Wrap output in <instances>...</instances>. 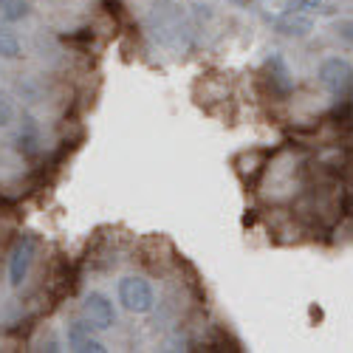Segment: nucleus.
I'll list each match as a JSON object with an SVG mask.
<instances>
[{
	"instance_id": "nucleus-10",
	"label": "nucleus",
	"mask_w": 353,
	"mask_h": 353,
	"mask_svg": "<svg viewBox=\"0 0 353 353\" xmlns=\"http://www.w3.org/2000/svg\"><path fill=\"white\" fill-rule=\"evenodd\" d=\"M12 119H14L12 105H9L6 99H0V128H9V125H12Z\"/></svg>"
},
{
	"instance_id": "nucleus-5",
	"label": "nucleus",
	"mask_w": 353,
	"mask_h": 353,
	"mask_svg": "<svg viewBox=\"0 0 353 353\" xmlns=\"http://www.w3.org/2000/svg\"><path fill=\"white\" fill-rule=\"evenodd\" d=\"M68 342H71V347L79 350V353H102V350H105L102 342H97V339L91 336V325H82V322H77V325L68 331Z\"/></svg>"
},
{
	"instance_id": "nucleus-2",
	"label": "nucleus",
	"mask_w": 353,
	"mask_h": 353,
	"mask_svg": "<svg viewBox=\"0 0 353 353\" xmlns=\"http://www.w3.org/2000/svg\"><path fill=\"white\" fill-rule=\"evenodd\" d=\"M119 303L133 314H147L153 308V285L141 277H125L119 280Z\"/></svg>"
},
{
	"instance_id": "nucleus-7",
	"label": "nucleus",
	"mask_w": 353,
	"mask_h": 353,
	"mask_svg": "<svg viewBox=\"0 0 353 353\" xmlns=\"http://www.w3.org/2000/svg\"><path fill=\"white\" fill-rule=\"evenodd\" d=\"M277 28H280L283 34H297V37H303V34H308V32H311V20H308V17H303V14H297V12H291V14L280 17Z\"/></svg>"
},
{
	"instance_id": "nucleus-9",
	"label": "nucleus",
	"mask_w": 353,
	"mask_h": 353,
	"mask_svg": "<svg viewBox=\"0 0 353 353\" xmlns=\"http://www.w3.org/2000/svg\"><path fill=\"white\" fill-rule=\"evenodd\" d=\"M0 14H3L9 23L23 20L28 14V0H0Z\"/></svg>"
},
{
	"instance_id": "nucleus-8",
	"label": "nucleus",
	"mask_w": 353,
	"mask_h": 353,
	"mask_svg": "<svg viewBox=\"0 0 353 353\" xmlns=\"http://www.w3.org/2000/svg\"><path fill=\"white\" fill-rule=\"evenodd\" d=\"M20 54H23L20 40L9 32V28H0V57H3V60H17Z\"/></svg>"
},
{
	"instance_id": "nucleus-4",
	"label": "nucleus",
	"mask_w": 353,
	"mask_h": 353,
	"mask_svg": "<svg viewBox=\"0 0 353 353\" xmlns=\"http://www.w3.org/2000/svg\"><path fill=\"white\" fill-rule=\"evenodd\" d=\"M82 314H85V322L91 328H97V331H108V328H113V322H116V311H113V303L105 297V294H97V291H91L85 297V303H82Z\"/></svg>"
},
{
	"instance_id": "nucleus-1",
	"label": "nucleus",
	"mask_w": 353,
	"mask_h": 353,
	"mask_svg": "<svg viewBox=\"0 0 353 353\" xmlns=\"http://www.w3.org/2000/svg\"><path fill=\"white\" fill-rule=\"evenodd\" d=\"M319 79L336 99H353V65L342 57H331L319 65Z\"/></svg>"
},
{
	"instance_id": "nucleus-3",
	"label": "nucleus",
	"mask_w": 353,
	"mask_h": 353,
	"mask_svg": "<svg viewBox=\"0 0 353 353\" xmlns=\"http://www.w3.org/2000/svg\"><path fill=\"white\" fill-rule=\"evenodd\" d=\"M34 254H37V238L34 234H23V238L14 243L12 254H9V283L14 288L23 285V280L28 277V269L34 263Z\"/></svg>"
},
{
	"instance_id": "nucleus-11",
	"label": "nucleus",
	"mask_w": 353,
	"mask_h": 353,
	"mask_svg": "<svg viewBox=\"0 0 353 353\" xmlns=\"http://www.w3.org/2000/svg\"><path fill=\"white\" fill-rule=\"evenodd\" d=\"M336 32H339L342 40L353 43V20H339V23H336Z\"/></svg>"
},
{
	"instance_id": "nucleus-6",
	"label": "nucleus",
	"mask_w": 353,
	"mask_h": 353,
	"mask_svg": "<svg viewBox=\"0 0 353 353\" xmlns=\"http://www.w3.org/2000/svg\"><path fill=\"white\" fill-rule=\"evenodd\" d=\"M269 68H272V77H266V82L272 85V94H288V88H291V82H288V71H285V65H283V60L280 57H272V60L266 63Z\"/></svg>"
},
{
	"instance_id": "nucleus-12",
	"label": "nucleus",
	"mask_w": 353,
	"mask_h": 353,
	"mask_svg": "<svg viewBox=\"0 0 353 353\" xmlns=\"http://www.w3.org/2000/svg\"><path fill=\"white\" fill-rule=\"evenodd\" d=\"M347 207H350V212H353V195H350V198H347Z\"/></svg>"
}]
</instances>
